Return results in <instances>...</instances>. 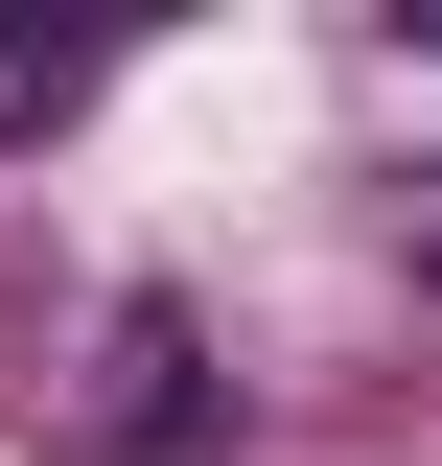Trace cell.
<instances>
[{"instance_id": "cell-1", "label": "cell", "mask_w": 442, "mask_h": 466, "mask_svg": "<svg viewBox=\"0 0 442 466\" xmlns=\"http://www.w3.org/2000/svg\"><path fill=\"white\" fill-rule=\"evenodd\" d=\"M70 443H94V466H210V443H233V420H210V327H186L164 280L94 303V397H70Z\"/></svg>"}, {"instance_id": "cell-2", "label": "cell", "mask_w": 442, "mask_h": 466, "mask_svg": "<svg viewBox=\"0 0 442 466\" xmlns=\"http://www.w3.org/2000/svg\"><path fill=\"white\" fill-rule=\"evenodd\" d=\"M94 70H116V24H24V0H0V140H70Z\"/></svg>"}, {"instance_id": "cell-3", "label": "cell", "mask_w": 442, "mask_h": 466, "mask_svg": "<svg viewBox=\"0 0 442 466\" xmlns=\"http://www.w3.org/2000/svg\"><path fill=\"white\" fill-rule=\"evenodd\" d=\"M419 280H442V257H419Z\"/></svg>"}]
</instances>
